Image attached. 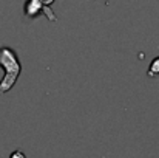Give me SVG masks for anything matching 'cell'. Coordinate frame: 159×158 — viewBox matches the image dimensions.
<instances>
[{
  "instance_id": "1",
  "label": "cell",
  "mask_w": 159,
  "mask_h": 158,
  "mask_svg": "<svg viewBox=\"0 0 159 158\" xmlns=\"http://www.w3.org/2000/svg\"><path fill=\"white\" fill-rule=\"evenodd\" d=\"M0 67L5 71L3 79L0 81V93H8L17 82L22 73V64L17 53L9 47H0Z\"/></svg>"
},
{
  "instance_id": "2",
  "label": "cell",
  "mask_w": 159,
  "mask_h": 158,
  "mask_svg": "<svg viewBox=\"0 0 159 158\" xmlns=\"http://www.w3.org/2000/svg\"><path fill=\"white\" fill-rule=\"evenodd\" d=\"M25 14H26V17H31V19H36L39 14H47V17L51 22L57 20V17L54 16L51 8L45 6L40 0H26V3H25Z\"/></svg>"
},
{
  "instance_id": "3",
  "label": "cell",
  "mask_w": 159,
  "mask_h": 158,
  "mask_svg": "<svg viewBox=\"0 0 159 158\" xmlns=\"http://www.w3.org/2000/svg\"><path fill=\"white\" fill-rule=\"evenodd\" d=\"M147 74H148L150 78H155V76H158L159 74V56L158 57H155V59L152 60V64H150V67H148Z\"/></svg>"
},
{
  "instance_id": "4",
  "label": "cell",
  "mask_w": 159,
  "mask_h": 158,
  "mask_svg": "<svg viewBox=\"0 0 159 158\" xmlns=\"http://www.w3.org/2000/svg\"><path fill=\"white\" fill-rule=\"evenodd\" d=\"M9 158H26V155H25L23 152H20V151H14V152L9 155Z\"/></svg>"
},
{
  "instance_id": "5",
  "label": "cell",
  "mask_w": 159,
  "mask_h": 158,
  "mask_svg": "<svg viewBox=\"0 0 159 158\" xmlns=\"http://www.w3.org/2000/svg\"><path fill=\"white\" fill-rule=\"evenodd\" d=\"M40 2H42V3H43V5H45V6H50V5H51V3H53L54 0H40Z\"/></svg>"
}]
</instances>
